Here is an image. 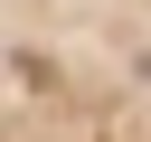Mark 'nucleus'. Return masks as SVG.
I'll use <instances>...</instances> for the list:
<instances>
[{"label":"nucleus","mask_w":151,"mask_h":142,"mask_svg":"<svg viewBox=\"0 0 151 142\" xmlns=\"http://www.w3.org/2000/svg\"><path fill=\"white\" fill-rule=\"evenodd\" d=\"M0 142H151V0H0Z\"/></svg>","instance_id":"f257e3e1"}]
</instances>
